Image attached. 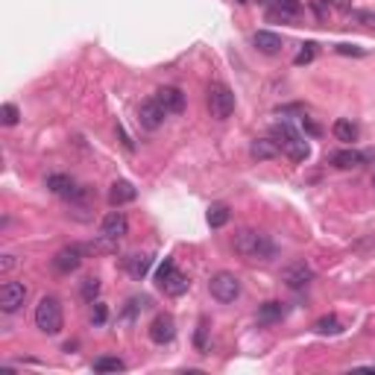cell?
<instances>
[{
  "label": "cell",
  "mask_w": 375,
  "mask_h": 375,
  "mask_svg": "<svg viewBox=\"0 0 375 375\" xmlns=\"http://www.w3.org/2000/svg\"><path fill=\"white\" fill-rule=\"evenodd\" d=\"M231 247H235L238 255L244 258H258V261H273L279 255V249L270 240V235H264V231H255V229H240L235 240H231Z\"/></svg>",
  "instance_id": "6da1fadb"
},
{
  "label": "cell",
  "mask_w": 375,
  "mask_h": 375,
  "mask_svg": "<svg viewBox=\"0 0 375 375\" xmlns=\"http://www.w3.org/2000/svg\"><path fill=\"white\" fill-rule=\"evenodd\" d=\"M270 138L282 147V152H288L293 161H308V156H311V147H308V141L288 124V120L275 124V126L270 129Z\"/></svg>",
  "instance_id": "7a4b0ae2"
},
{
  "label": "cell",
  "mask_w": 375,
  "mask_h": 375,
  "mask_svg": "<svg viewBox=\"0 0 375 375\" xmlns=\"http://www.w3.org/2000/svg\"><path fill=\"white\" fill-rule=\"evenodd\" d=\"M36 326L38 332L44 334H59L62 326H65V314H62V302L56 296H41L38 305H36Z\"/></svg>",
  "instance_id": "3957f363"
},
{
  "label": "cell",
  "mask_w": 375,
  "mask_h": 375,
  "mask_svg": "<svg viewBox=\"0 0 375 375\" xmlns=\"http://www.w3.org/2000/svg\"><path fill=\"white\" fill-rule=\"evenodd\" d=\"M156 284L168 293V296H182L188 288H191V282H188V275L179 273V267H176L173 258H164L161 267L156 270Z\"/></svg>",
  "instance_id": "277c9868"
},
{
  "label": "cell",
  "mask_w": 375,
  "mask_h": 375,
  "mask_svg": "<svg viewBox=\"0 0 375 375\" xmlns=\"http://www.w3.org/2000/svg\"><path fill=\"white\" fill-rule=\"evenodd\" d=\"M208 112L217 120H226L235 112V94L226 82H212L208 85Z\"/></svg>",
  "instance_id": "5b68a950"
},
{
  "label": "cell",
  "mask_w": 375,
  "mask_h": 375,
  "mask_svg": "<svg viewBox=\"0 0 375 375\" xmlns=\"http://www.w3.org/2000/svg\"><path fill=\"white\" fill-rule=\"evenodd\" d=\"M208 291H212V296L217 302H223V305H229V302H235L238 296H240V279L235 273H217V275H212V282H208Z\"/></svg>",
  "instance_id": "8992f818"
},
{
  "label": "cell",
  "mask_w": 375,
  "mask_h": 375,
  "mask_svg": "<svg viewBox=\"0 0 375 375\" xmlns=\"http://www.w3.org/2000/svg\"><path fill=\"white\" fill-rule=\"evenodd\" d=\"M44 185H47V191H53L56 196H62V200H71V203H76V200H82V196H88L85 188L76 185L68 173H50L47 179H44Z\"/></svg>",
  "instance_id": "52a82bcc"
},
{
  "label": "cell",
  "mask_w": 375,
  "mask_h": 375,
  "mask_svg": "<svg viewBox=\"0 0 375 375\" xmlns=\"http://www.w3.org/2000/svg\"><path fill=\"white\" fill-rule=\"evenodd\" d=\"M282 282L288 284L291 291H305L308 284L314 282V270L308 267L305 261H293V264H288V267L282 270Z\"/></svg>",
  "instance_id": "ba28073f"
},
{
  "label": "cell",
  "mask_w": 375,
  "mask_h": 375,
  "mask_svg": "<svg viewBox=\"0 0 375 375\" xmlns=\"http://www.w3.org/2000/svg\"><path fill=\"white\" fill-rule=\"evenodd\" d=\"M82 258H85V247H76V244L65 247V249H59L56 255H53V270L62 273V275H71V273L80 270Z\"/></svg>",
  "instance_id": "9c48e42d"
},
{
  "label": "cell",
  "mask_w": 375,
  "mask_h": 375,
  "mask_svg": "<svg viewBox=\"0 0 375 375\" xmlns=\"http://www.w3.org/2000/svg\"><path fill=\"white\" fill-rule=\"evenodd\" d=\"M164 117H168V112H164V109L159 106L156 97H150V100H144V103L138 106V124L144 126L147 132H156V129H161Z\"/></svg>",
  "instance_id": "30bf717a"
},
{
  "label": "cell",
  "mask_w": 375,
  "mask_h": 375,
  "mask_svg": "<svg viewBox=\"0 0 375 375\" xmlns=\"http://www.w3.org/2000/svg\"><path fill=\"white\" fill-rule=\"evenodd\" d=\"M27 299V284L21 282H6L3 288H0V311L3 314H15L21 305Z\"/></svg>",
  "instance_id": "8fae6325"
},
{
  "label": "cell",
  "mask_w": 375,
  "mask_h": 375,
  "mask_svg": "<svg viewBox=\"0 0 375 375\" xmlns=\"http://www.w3.org/2000/svg\"><path fill=\"white\" fill-rule=\"evenodd\" d=\"M156 100L168 115H182L185 112V94H182V88H176V85H161L156 91Z\"/></svg>",
  "instance_id": "7c38bea8"
},
{
  "label": "cell",
  "mask_w": 375,
  "mask_h": 375,
  "mask_svg": "<svg viewBox=\"0 0 375 375\" xmlns=\"http://www.w3.org/2000/svg\"><path fill=\"white\" fill-rule=\"evenodd\" d=\"M100 235L109 238V240H120L129 235V220L124 212H109L100 223Z\"/></svg>",
  "instance_id": "4fadbf2b"
},
{
  "label": "cell",
  "mask_w": 375,
  "mask_h": 375,
  "mask_svg": "<svg viewBox=\"0 0 375 375\" xmlns=\"http://www.w3.org/2000/svg\"><path fill=\"white\" fill-rule=\"evenodd\" d=\"M173 337H176L173 317H170V314H159V317L150 323V340H152V343H159V346H164V343H170Z\"/></svg>",
  "instance_id": "5bb4252c"
},
{
  "label": "cell",
  "mask_w": 375,
  "mask_h": 375,
  "mask_svg": "<svg viewBox=\"0 0 375 375\" xmlns=\"http://www.w3.org/2000/svg\"><path fill=\"white\" fill-rule=\"evenodd\" d=\"M363 161H367V156L358 152V150H337V152L328 156V164L337 168V170H355V168H361Z\"/></svg>",
  "instance_id": "9a60e30c"
},
{
  "label": "cell",
  "mask_w": 375,
  "mask_h": 375,
  "mask_svg": "<svg viewBox=\"0 0 375 375\" xmlns=\"http://www.w3.org/2000/svg\"><path fill=\"white\" fill-rule=\"evenodd\" d=\"M252 44H255V50L264 53V56H275V53L282 50V36H275L270 30H258L255 36H252Z\"/></svg>",
  "instance_id": "2e32d148"
},
{
  "label": "cell",
  "mask_w": 375,
  "mask_h": 375,
  "mask_svg": "<svg viewBox=\"0 0 375 375\" xmlns=\"http://www.w3.org/2000/svg\"><path fill=\"white\" fill-rule=\"evenodd\" d=\"M138 196V191H135V185L132 182H126V179H117L115 185H112V191H109V203H112L115 208H120V205H126V203H132Z\"/></svg>",
  "instance_id": "e0dca14e"
},
{
  "label": "cell",
  "mask_w": 375,
  "mask_h": 375,
  "mask_svg": "<svg viewBox=\"0 0 375 375\" xmlns=\"http://www.w3.org/2000/svg\"><path fill=\"white\" fill-rule=\"evenodd\" d=\"M249 152H252V159H258V161H270V159L279 156L282 147L275 144L273 138H255V141H252V147H249Z\"/></svg>",
  "instance_id": "ac0fdd59"
},
{
  "label": "cell",
  "mask_w": 375,
  "mask_h": 375,
  "mask_svg": "<svg viewBox=\"0 0 375 375\" xmlns=\"http://www.w3.org/2000/svg\"><path fill=\"white\" fill-rule=\"evenodd\" d=\"M124 267L129 270V275L132 279H144V275L150 273V267H152V258L150 255H129V258H124Z\"/></svg>",
  "instance_id": "d6986e66"
},
{
  "label": "cell",
  "mask_w": 375,
  "mask_h": 375,
  "mask_svg": "<svg viewBox=\"0 0 375 375\" xmlns=\"http://www.w3.org/2000/svg\"><path fill=\"white\" fill-rule=\"evenodd\" d=\"M332 132H334V138H337V141H343V144H352V141H358V135H361L358 124H352V120H346V117L334 120Z\"/></svg>",
  "instance_id": "ffe728a7"
},
{
  "label": "cell",
  "mask_w": 375,
  "mask_h": 375,
  "mask_svg": "<svg viewBox=\"0 0 375 375\" xmlns=\"http://www.w3.org/2000/svg\"><path fill=\"white\" fill-rule=\"evenodd\" d=\"M288 314V308H284V302H264L261 305V311H258V319L261 323H279V319Z\"/></svg>",
  "instance_id": "44dd1931"
},
{
  "label": "cell",
  "mask_w": 375,
  "mask_h": 375,
  "mask_svg": "<svg viewBox=\"0 0 375 375\" xmlns=\"http://www.w3.org/2000/svg\"><path fill=\"white\" fill-rule=\"evenodd\" d=\"M91 370H94V372H124V370H126V363L120 361V358L103 355V358H97V361L91 363Z\"/></svg>",
  "instance_id": "7402d4cb"
},
{
  "label": "cell",
  "mask_w": 375,
  "mask_h": 375,
  "mask_svg": "<svg viewBox=\"0 0 375 375\" xmlns=\"http://www.w3.org/2000/svg\"><path fill=\"white\" fill-rule=\"evenodd\" d=\"M314 332L317 334H340V332H343V323H340L334 314L332 317H319L314 323Z\"/></svg>",
  "instance_id": "603a6c76"
},
{
  "label": "cell",
  "mask_w": 375,
  "mask_h": 375,
  "mask_svg": "<svg viewBox=\"0 0 375 375\" xmlns=\"http://www.w3.org/2000/svg\"><path fill=\"white\" fill-rule=\"evenodd\" d=\"M226 223H229V208L226 205H212V208H208V226L223 229Z\"/></svg>",
  "instance_id": "cb8c5ba5"
},
{
  "label": "cell",
  "mask_w": 375,
  "mask_h": 375,
  "mask_svg": "<svg viewBox=\"0 0 375 375\" xmlns=\"http://www.w3.org/2000/svg\"><path fill=\"white\" fill-rule=\"evenodd\" d=\"M18 120H21V112H18L15 103H3V106H0V124H3V126H15Z\"/></svg>",
  "instance_id": "d4e9b609"
},
{
  "label": "cell",
  "mask_w": 375,
  "mask_h": 375,
  "mask_svg": "<svg viewBox=\"0 0 375 375\" xmlns=\"http://www.w3.org/2000/svg\"><path fill=\"white\" fill-rule=\"evenodd\" d=\"M80 293H82L85 302H97V296H100V279H94V275H91V279H85Z\"/></svg>",
  "instance_id": "484cf974"
},
{
  "label": "cell",
  "mask_w": 375,
  "mask_h": 375,
  "mask_svg": "<svg viewBox=\"0 0 375 375\" xmlns=\"http://www.w3.org/2000/svg\"><path fill=\"white\" fill-rule=\"evenodd\" d=\"M349 18L355 21V24H363V27L375 30V12H372V9H352Z\"/></svg>",
  "instance_id": "4316f807"
},
{
  "label": "cell",
  "mask_w": 375,
  "mask_h": 375,
  "mask_svg": "<svg viewBox=\"0 0 375 375\" xmlns=\"http://www.w3.org/2000/svg\"><path fill=\"white\" fill-rule=\"evenodd\" d=\"M205 334H208V323H205V319H200V328H196V334H194V346L200 349L203 355L208 352V340H205Z\"/></svg>",
  "instance_id": "83f0119b"
},
{
  "label": "cell",
  "mask_w": 375,
  "mask_h": 375,
  "mask_svg": "<svg viewBox=\"0 0 375 375\" xmlns=\"http://www.w3.org/2000/svg\"><path fill=\"white\" fill-rule=\"evenodd\" d=\"M314 47H317V44H311V41H308V44H305V47H302L299 53H296V59H293V65H308V62H314V53H317Z\"/></svg>",
  "instance_id": "f1b7e54d"
},
{
  "label": "cell",
  "mask_w": 375,
  "mask_h": 375,
  "mask_svg": "<svg viewBox=\"0 0 375 375\" xmlns=\"http://www.w3.org/2000/svg\"><path fill=\"white\" fill-rule=\"evenodd\" d=\"M91 305H94V308H91V323H94V326H103L106 317H109L106 305H103V302H91Z\"/></svg>",
  "instance_id": "f546056e"
},
{
  "label": "cell",
  "mask_w": 375,
  "mask_h": 375,
  "mask_svg": "<svg viewBox=\"0 0 375 375\" xmlns=\"http://www.w3.org/2000/svg\"><path fill=\"white\" fill-rule=\"evenodd\" d=\"M150 305L147 296H135V299H129V308H126V317H132L135 311H144V308Z\"/></svg>",
  "instance_id": "4dcf8cb0"
},
{
  "label": "cell",
  "mask_w": 375,
  "mask_h": 375,
  "mask_svg": "<svg viewBox=\"0 0 375 375\" xmlns=\"http://www.w3.org/2000/svg\"><path fill=\"white\" fill-rule=\"evenodd\" d=\"M334 50L340 56H363V47H355V44H337Z\"/></svg>",
  "instance_id": "1f68e13d"
},
{
  "label": "cell",
  "mask_w": 375,
  "mask_h": 375,
  "mask_svg": "<svg viewBox=\"0 0 375 375\" xmlns=\"http://www.w3.org/2000/svg\"><path fill=\"white\" fill-rule=\"evenodd\" d=\"M323 3L328 6V9H337V12H352V0H323Z\"/></svg>",
  "instance_id": "d6a6232c"
},
{
  "label": "cell",
  "mask_w": 375,
  "mask_h": 375,
  "mask_svg": "<svg viewBox=\"0 0 375 375\" xmlns=\"http://www.w3.org/2000/svg\"><path fill=\"white\" fill-rule=\"evenodd\" d=\"M15 255H3V258H0V275H9V273H12L15 270Z\"/></svg>",
  "instance_id": "836d02e7"
},
{
  "label": "cell",
  "mask_w": 375,
  "mask_h": 375,
  "mask_svg": "<svg viewBox=\"0 0 375 375\" xmlns=\"http://www.w3.org/2000/svg\"><path fill=\"white\" fill-rule=\"evenodd\" d=\"M302 126H305V132H308V135H319V126L314 124L311 117H305V115H302Z\"/></svg>",
  "instance_id": "e575fe53"
},
{
  "label": "cell",
  "mask_w": 375,
  "mask_h": 375,
  "mask_svg": "<svg viewBox=\"0 0 375 375\" xmlns=\"http://www.w3.org/2000/svg\"><path fill=\"white\" fill-rule=\"evenodd\" d=\"M279 115H305V106H282Z\"/></svg>",
  "instance_id": "d590c367"
},
{
  "label": "cell",
  "mask_w": 375,
  "mask_h": 375,
  "mask_svg": "<svg viewBox=\"0 0 375 375\" xmlns=\"http://www.w3.org/2000/svg\"><path fill=\"white\" fill-rule=\"evenodd\" d=\"M235 3H249V0H235Z\"/></svg>",
  "instance_id": "8d00e7d4"
},
{
  "label": "cell",
  "mask_w": 375,
  "mask_h": 375,
  "mask_svg": "<svg viewBox=\"0 0 375 375\" xmlns=\"http://www.w3.org/2000/svg\"><path fill=\"white\" fill-rule=\"evenodd\" d=\"M372 185H375V176H372Z\"/></svg>",
  "instance_id": "74e56055"
}]
</instances>
